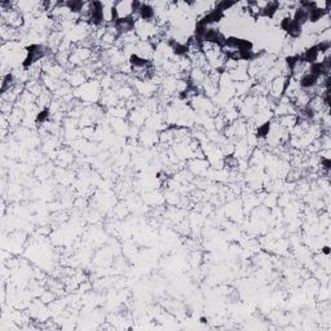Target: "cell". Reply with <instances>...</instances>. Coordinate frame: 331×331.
Returning <instances> with one entry per match:
<instances>
[{"instance_id": "5", "label": "cell", "mask_w": 331, "mask_h": 331, "mask_svg": "<svg viewBox=\"0 0 331 331\" xmlns=\"http://www.w3.org/2000/svg\"><path fill=\"white\" fill-rule=\"evenodd\" d=\"M188 170L193 174L194 176H203L204 174H207L210 167V163L206 160H186Z\"/></svg>"}, {"instance_id": "4", "label": "cell", "mask_w": 331, "mask_h": 331, "mask_svg": "<svg viewBox=\"0 0 331 331\" xmlns=\"http://www.w3.org/2000/svg\"><path fill=\"white\" fill-rule=\"evenodd\" d=\"M114 12L116 20L128 18L134 14V2H116L114 3Z\"/></svg>"}, {"instance_id": "3", "label": "cell", "mask_w": 331, "mask_h": 331, "mask_svg": "<svg viewBox=\"0 0 331 331\" xmlns=\"http://www.w3.org/2000/svg\"><path fill=\"white\" fill-rule=\"evenodd\" d=\"M138 141H140V144L144 145V146L158 145V142H160V132L144 126V127L138 131Z\"/></svg>"}, {"instance_id": "6", "label": "cell", "mask_w": 331, "mask_h": 331, "mask_svg": "<svg viewBox=\"0 0 331 331\" xmlns=\"http://www.w3.org/2000/svg\"><path fill=\"white\" fill-rule=\"evenodd\" d=\"M276 120H277L278 124L281 126L284 131H288V134H290L291 130L294 128L298 123V118L295 114H288V116H280V118H276Z\"/></svg>"}, {"instance_id": "1", "label": "cell", "mask_w": 331, "mask_h": 331, "mask_svg": "<svg viewBox=\"0 0 331 331\" xmlns=\"http://www.w3.org/2000/svg\"><path fill=\"white\" fill-rule=\"evenodd\" d=\"M101 94H102V88H101L100 80H97V79H90L84 84L74 90L75 98H78L86 105L100 102Z\"/></svg>"}, {"instance_id": "7", "label": "cell", "mask_w": 331, "mask_h": 331, "mask_svg": "<svg viewBox=\"0 0 331 331\" xmlns=\"http://www.w3.org/2000/svg\"><path fill=\"white\" fill-rule=\"evenodd\" d=\"M138 16L144 21H154V18H156V10H154L153 6L150 3H141Z\"/></svg>"}, {"instance_id": "2", "label": "cell", "mask_w": 331, "mask_h": 331, "mask_svg": "<svg viewBox=\"0 0 331 331\" xmlns=\"http://www.w3.org/2000/svg\"><path fill=\"white\" fill-rule=\"evenodd\" d=\"M288 79H290L288 75H280V76L273 79L268 86V96L274 98V100H280L284 96V91H286Z\"/></svg>"}]
</instances>
